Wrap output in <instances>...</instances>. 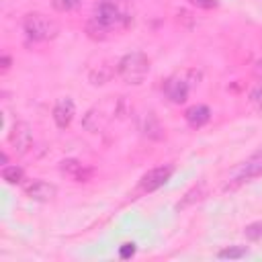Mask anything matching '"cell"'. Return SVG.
<instances>
[{"mask_svg":"<svg viewBox=\"0 0 262 262\" xmlns=\"http://www.w3.org/2000/svg\"><path fill=\"white\" fill-rule=\"evenodd\" d=\"M117 74L125 84H133V86L141 84L149 74V57L141 51L125 53L117 63Z\"/></svg>","mask_w":262,"mask_h":262,"instance_id":"obj_1","label":"cell"},{"mask_svg":"<svg viewBox=\"0 0 262 262\" xmlns=\"http://www.w3.org/2000/svg\"><path fill=\"white\" fill-rule=\"evenodd\" d=\"M23 31L31 41H49L57 37L59 25L41 12H31L23 18Z\"/></svg>","mask_w":262,"mask_h":262,"instance_id":"obj_2","label":"cell"},{"mask_svg":"<svg viewBox=\"0 0 262 262\" xmlns=\"http://www.w3.org/2000/svg\"><path fill=\"white\" fill-rule=\"evenodd\" d=\"M262 176V151H256L254 156H250L246 162H242L227 178V184H225V190H231V188H237L239 184L252 180V178H258Z\"/></svg>","mask_w":262,"mask_h":262,"instance_id":"obj_3","label":"cell"},{"mask_svg":"<svg viewBox=\"0 0 262 262\" xmlns=\"http://www.w3.org/2000/svg\"><path fill=\"white\" fill-rule=\"evenodd\" d=\"M92 20H96L98 25H102V27H106L111 31L113 27H117L123 20V12L119 10V6L113 0H98L94 4Z\"/></svg>","mask_w":262,"mask_h":262,"instance_id":"obj_4","label":"cell"},{"mask_svg":"<svg viewBox=\"0 0 262 262\" xmlns=\"http://www.w3.org/2000/svg\"><path fill=\"white\" fill-rule=\"evenodd\" d=\"M8 143H10V147H12L18 156L27 154V151L31 149V145H33V131H31V125L25 123V121L14 123L12 131L8 133Z\"/></svg>","mask_w":262,"mask_h":262,"instance_id":"obj_5","label":"cell"},{"mask_svg":"<svg viewBox=\"0 0 262 262\" xmlns=\"http://www.w3.org/2000/svg\"><path fill=\"white\" fill-rule=\"evenodd\" d=\"M172 174H174V168H172V166H158V168H151V170H147V172L141 176L139 188H141L143 192H154V190H158L160 186H164V184L170 180Z\"/></svg>","mask_w":262,"mask_h":262,"instance_id":"obj_6","label":"cell"},{"mask_svg":"<svg viewBox=\"0 0 262 262\" xmlns=\"http://www.w3.org/2000/svg\"><path fill=\"white\" fill-rule=\"evenodd\" d=\"M162 92L164 96L174 102V104H182L186 98H188V92H190V84L182 78V76H170L164 86H162Z\"/></svg>","mask_w":262,"mask_h":262,"instance_id":"obj_7","label":"cell"},{"mask_svg":"<svg viewBox=\"0 0 262 262\" xmlns=\"http://www.w3.org/2000/svg\"><path fill=\"white\" fill-rule=\"evenodd\" d=\"M25 194L37 203H49L57 194V186L51 182H45V180H31L25 186Z\"/></svg>","mask_w":262,"mask_h":262,"instance_id":"obj_8","label":"cell"},{"mask_svg":"<svg viewBox=\"0 0 262 262\" xmlns=\"http://www.w3.org/2000/svg\"><path fill=\"white\" fill-rule=\"evenodd\" d=\"M76 115V106L72 98H59L53 106V121L57 125V129H68L70 123L74 121Z\"/></svg>","mask_w":262,"mask_h":262,"instance_id":"obj_9","label":"cell"},{"mask_svg":"<svg viewBox=\"0 0 262 262\" xmlns=\"http://www.w3.org/2000/svg\"><path fill=\"white\" fill-rule=\"evenodd\" d=\"M59 172H61L63 176L72 178L74 182H86V180L92 176V170L86 168L80 160H74V158L59 162Z\"/></svg>","mask_w":262,"mask_h":262,"instance_id":"obj_10","label":"cell"},{"mask_svg":"<svg viewBox=\"0 0 262 262\" xmlns=\"http://www.w3.org/2000/svg\"><path fill=\"white\" fill-rule=\"evenodd\" d=\"M184 119L190 127L199 129V127H203L211 121V108L207 104H192L184 111Z\"/></svg>","mask_w":262,"mask_h":262,"instance_id":"obj_11","label":"cell"},{"mask_svg":"<svg viewBox=\"0 0 262 262\" xmlns=\"http://www.w3.org/2000/svg\"><path fill=\"white\" fill-rule=\"evenodd\" d=\"M141 131L149 139H162L164 137V129H162V125H160V121H158V117L154 113H147L145 115L143 125H141Z\"/></svg>","mask_w":262,"mask_h":262,"instance_id":"obj_12","label":"cell"},{"mask_svg":"<svg viewBox=\"0 0 262 262\" xmlns=\"http://www.w3.org/2000/svg\"><path fill=\"white\" fill-rule=\"evenodd\" d=\"M25 178V170L20 166H4L2 168V180H6L8 184H20Z\"/></svg>","mask_w":262,"mask_h":262,"instance_id":"obj_13","label":"cell"},{"mask_svg":"<svg viewBox=\"0 0 262 262\" xmlns=\"http://www.w3.org/2000/svg\"><path fill=\"white\" fill-rule=\"evenodd\" d=\"M248 254V248L246 246H229V248H223L217 256L221 260H237V258H244Z\"/></svg>","mask_w":262,"mask_h":262,"instance_id":"obj_14","label":"cell"},{"mask_svg":"<svg viewBox=\"0 0 262 262\" xmlns=\"http://www.w3.org/2000/svg\"><path fill=\"white\" fill-rule=\"evenodd\" d=\"M111 76H113V70H111V68H106V66H98V70L90 72V82H92V84H104Z\"/></svg>","mask_w":262,"mask_h":262,"instance_id":"obj_15","label":"cell"},{"mask_svg":"<svg viewBox=\"0 0 262 262\" xmlns=\"http://www.w3.org/2000/svg\"><path fill=\"white\" fill-rule=\"evenodd\" d=\"M244 235H246V239H250V242L262 239V219H260V221H254V223H250V225H246Z\"/></svg>","mask_w":262,"mask_h":262,"instance_id":"obj_16","label":"cell"},{"mask_svg":"<svg viewBox=\"0 0 262 262\" xmlns=\"http://www.w3.org/2000/svg\"><path fill=\"white\" fill-rule=\"evenodd\" d=\"M86 33H88L92 39H106L108 29H106V27H102V25H98L96 20H90V23H88V27H86Z\"/></svg>","mask_w":262,"mask_h":262,"instance_id":"obj_17","label":"cell"},{"mask_svg":"<svg viewBox=\"0 0 262 262\" xmlns=\"http://www.w3.org/2000/svg\"><path fill=\"white\" fill-rule=\"evenodd\" d=\"M82 4V0H51V6L57 12H70L74 8H78Z\"/></svg>","mask_w":262,"mask_h":262,"instance_id":"obj_18","label":"cell"},{"mask_svg":"<svg viewBox=\"0 0 262 262\" xmlns=\"http://www.w3.org/2000/svg\"><path fill=\"white\" fill-rule=\"evenodd\" d=\"M250 102H252L258 111H262V84H258L256 88H252V92H250Z\"/></svg>","mask_w":262,"mask_h":262,"instance_id":"obj_19","label":"cell"},{"mask_svg":"<svg viewBox=\"0 0 262 262\" xmlns=\"http://www.w3.org/2000/svg\"><path fill=\"white\" fill-rule=\"evenodd\" d=\"M133 254H135V244H123L119 248V256L121 258H131Z\"/></svg>","mask_w":262,"mask_h":262,"instance_id":"obj_20","label":"cell"},{"mask_svg":"<svg viewBox=\"0 0 262 262\" xmlns=\"http://www.w3.org/2000/svg\"><path fill=\"white\" fill-rule=\"evenodd\" d=\"M188 2L199 8H215L217 6V0H188Z\"/></svg>","mask_w":262,"mask_h":262,"instance_id":"obj_21","label":"cell"},{"mask_svg":"<svg viewBox=\"0 0 262 262\" xmlns=\"http://www.w3.org/2000/svg\"><path fill=\"white\" fill-rule=\"evenodd\" d=\"M252 72H254V78L262 82V57H260V59H256V63H254V68H252Z\"/></svg>","mask_w":262,"mask_h":262,"instance_id":"obj_22","label":"cell"},{"mask_svg":"<svg viewBox=\"0 0 262 262\" xmlns=\"http://www.w3.org/2000/svg\"><path fill=\"white\" fill-rule=\"evenodd\" d=\"M0 63H2V70H4V72H8V70H10V66H12L10 55H6V53H4V55H2V59H0Z\"/></svg>","mask_w":262,"mask_h":262,"instance_id":"obj_23","label":"cell"}]
</instances>
